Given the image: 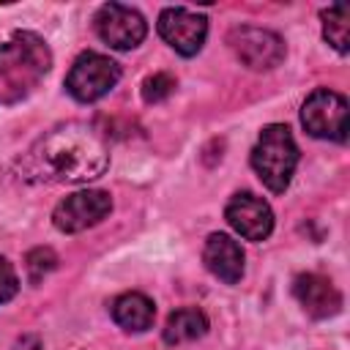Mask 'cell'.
I'll list each match as a JSON object with an SVG mask.
<instances>
[{"mask_svg":"<svg viewBox=\"0 0 350 350\" xmlns=\"http://www.w3.org/2000/svg\"><path fill=\"white\" fill-rule=\"evenodd\" d=\"M107 167V142L85 123L55 126L19 159V175L30 183H88Z\"/></svg>","mask_w":350,"mask_h":350,"instance_id":"6da1fadb","label":"cell"},{"mask_svg":"<svg viewBox=\"0 0 350 350\" xmlns=\"http://www.w3.org/2000/svg\"><path fill=\"white\" fill-rule=\"evenodd\" d=\"M52 66L46 41L30 30L14 33L0 46V104H16L27 98Z\"/></svg>","mask_w":350,"mask_h":350,"instance_id":"7a4b0ae2","label":"cell"},{"mask_svg":"<svg viewBox=\"0 0 350 350\" xmlns=\"http://www.w3.org/2000/svg\"><path fill=\"white\" fill-rule=\"evenodd\" d=\"M252 167L273 194H282L290 186L298 167V145L284 123H268L260 131L257 145L252 148Z\"/></svg>","mask_w":350,"mask_h":350,"instance_id":"3957f363","label":"cell"},{"mask_svg":"<svg viewBox=\"0 0 350 350\" xmlns=\"http://www.w3.org/2000/svg\"><path fill=\"white\" fill-rule=\"evenodd\" d=\"M301 123L317 139L347 142V131H350L347 98L342 93L328 90V88L312 90L309 98L301 107Z\"/></svg>","mask_w":350,"mask_h":350,"instance_id":"277c9868","label":"cell"},{"mask_svg":"<svg viewBox=\"0 0 350 350\" xmlns=\"http://www.w3.org/2000/svg\"><path fill=\"white\" fill-rule=\"evenodd\" d=\"M118 79H120V66L112 57L101 52H82L66 74V90L77 101L90 104L107 96L118 85Z\"/></svg>","mask_w":350,"mask_h":350,"instance_id":"5b68a950","label":"cell"},{"mask_svg":"<svg viewBox=\"0 0 350 350\" xmlns=\"http://www.w3.org/2000/svg\"><path fill=\"white\" fill-rule=\"evenodd\" d=\"M227 44L232 55L252 71H271L284 60V41L265 27H252V25L232 27Z\"/></svg>","mask_w":350,"mask_h":350,"instance_id":"8992f818","label":"cell"},{"mask_svg":"<svg viewBox=\"0 0 350 350\" xmlns=\"http://www.w3.org/2000/svg\"><path fill=\"white\" fill-rule=\"evenodd\" d=\"M96 33L98 38L112 46V49H134L145 41L148 36V22L145 16L123 3H104L96 11Z\"/></svg>","mask_w":350,"mask_h":350,"instance_id":"52a82bcc","label":"cell"},{"mask_svg":"<svg viewBox=\"0 0 350 350\" xmlns=\"http://www.w3.org/2000/svg\"><path fill=\"white\" fill-rule=\"evenodd\" d=\"M112 211V197L101 189H85L74 191L66 200H60L52 211V224L60 232H82L101 219H107Z\"/></svg>","mask_w":350,"mask_h":350,"instance_id":"ba28073f","label":"cell"},{"mask_svg":"<svg viewBox=\"0 0 350 350\" xmlns=\"http://www.w3.org/2000/svg\"><path fill=\"white\" fill-rule=\"evenodd\" d=\"M159 36L183 57H191L202 49L208 36V19L202 14H194L180 5H170L159 14Z\"/></svg>","mask_w":350,"mask_h":350,"instance_id":"9c48e42d","label":"cell"},{"mask_svg":"<svg viewBox=\"0 0 350 350\" xmlns=\"http://www.w3.org/2000/svg\"><path fill=\"white\" fill-rule=\"evenodd\" d=\"M227 224L246 241H265L273 230V211L265 200L252 191H238L224 208Z\"/></svg>","mask_w":350,"mask_h":350,"instance_id":"30bf717a","label":"cell"},{"mask_svg":"<svg viewBox=\"0 0 350 350\" xmlns=\"http://www.w3.org/2000/svg\"><path fill=\"white\" fill-rule=\"evenodd\" d=\"M293 293L298 298V304L304 306V312L309 317H334L342 309V293L336 290V284L320 273H301L293 282Z\"/></svg>","mask_w":350,"mask_h":350,"instance_id":"8fae6325","label":"cell"},{"mask_svg":"<svg viewBox=\"0 0 350 350\" xmlns=\"http://www.w3.org/2000/svg\"><path fill=\"white\" fill-rule=\"evenodd\" d=\"M205 268L224 284H238L243 276V249L227 232H211L202 249Z\"/></svg>","mask_w":350,"mask_h":350,"instance_id":"7c38bea8","label":"cell"},{"mask_svg":"<svg viewBox=\"0 0 350 350\" xmlns=\"http://www.w3.org/2000/svg\"><path fill=\"white\" fill-rule=\"evenodd\" d=\"M112 320L123 328V331H134L142 334L153 325L156 320V306L148 295L142 293H123L112 301Z\"/></svg>","mask_w":350,"mask_h":350,"instance_id":"4fadbf2b","label":"cell"},{"mask_svg":"<svg viewBox=\"0 0 350 350\" xmlns=\"http://www.w3.org/2000/svg\"><path fill=\"white\" fill-rule=\"evenodd\" d=\"M208 334V317L197 306L175 309L164 323V342L167 345H186Z\"/></svg>","mask_w":350,"mask_h":350,"instance_id":"5bb4252c","label":"cell"},{"mask_svg":"<svg viewBox=\"0 0 350 350\" xmlns=\"http://www.w3.org/2000/svg\"><path fill=\"white\" fill-rule=\"evenodd\" d=\"M323 38L336 49V52H350V11L347 5L336 3L328 5L323 14Z\"/></svg>","mask_w":350,"mask_h":350,"instance_id":"9a60e30c","label":"cell"},{"mask_svg":"<svg viewBox=\"0 0 350 350\" xmlns=\"http://www.w3.org/2000/svg\"><path fill=\"white\" fill-rule=\"evenodd\" d=\"M57 265V254L49 249V246H38L33 252H27V260H25V268H27V276H30V284H38L49 271H55Z\"/></svg>","mask_w":350,"mask_h":350,"instance_id":"2e32d148","label":"cell"},{"mask_svg":"<svg viewBox=\"0 0 350 350\" xmlns=\"http://www.w3.org/2000/svg\"><path fill=\"white\" fill-rule=\"evenodd\" d=\"M175 90V77L172 74H153V77H148L145 82H142V98L148 101V104H159V101H164L170 93Z\"/></svg>","mask_w":350,"mask_h":350,"instance_id":"e0dca14e","label":"cell"},{"mask_svg":"<svg viewBox=\"0 0 350 350\" xmlns=\"http://www.w3.org/2000/svg\"><path fill=\"white\" fill-rule=\"evenodd\" d=\"M16 290H19V276H16L14 265L5 257H0V306L8 304L16 295Z\"/></svg>","mask_w":350,"mask_h":350,"instance_id":"ac0fdd59","label":"cell"}]
</instances>
